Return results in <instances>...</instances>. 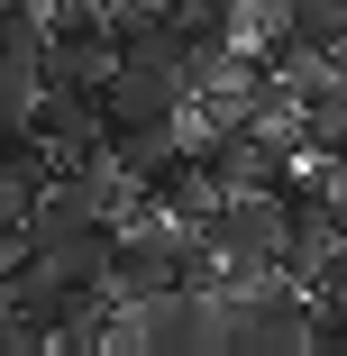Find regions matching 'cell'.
<instances>
[{
    "label": "cell",
    "mask_w": 347,
    "mask_h": 356,
    "mask_svg": "<svg viewBox=\"0 0 347 356\" xmlns=\"http://www.w3.org/2000/svg\"><path fill=\"white\" fill-rule=\"evenodd\" d=\"M37 92H46V64L37 55H0V128H28Z\"/></svg>",
    "instance_id": "277c9868"
},
{
    "label": "cell",
    "mask_w": 347,
    "mask_h": 356,
    "mask_svg": "<svg viewBox=\"0 0 347 356\" xmlns=\"http://www.w3.org/2000/svg\"><path fill=\"white\" fill-rule=\"evenodd\" d=\"M28 137L55 156V165H83V156H101V83H46L37 92V110H28Z\"/></svg>",
    "instance_id": "3957f363"
},
{
    "label": "cell",
    "mask_w": 347,
    "mask_h": 356,
    "mask_svg": "<svg viewBox=\"0 0 347 356\" xmlns=\"http://www.w3.org/2000/svg\"><path fill=\"white\" fill-rule=\"evenodd\" d=\"M320 64H329V74H338V92H347V37H338V46H329Z\"/></svg>",
    "instance_id": "8992f818"
},
{
    "label": "cell",
    "mask_w": 347,
    "mask_h": 356,
    "mask_svg": "<svg viewBox=\"0 0 347 356\" xmlns=\"http://www.w3.org/2000/svg\"><path fill=\"white\" fill-rule=\"evenodd\" d=\"M119 64V19L101 0H46V83H101Z\"/></svg>",
    "instance_id": "7a4b0ae2"
},
{
    "label": "cell",
    "mask_w": 347,
    "mask_h": 356,
    "mask_svg": "<svg viewBox=\"0 0 347 356\" xmlns=\"http://www.w3.org/2000/svg\"><path fill=\"white\" fill-rule=\"evenodd\" d=\"M110 19H137V10H165V0H101Z\"/></svg>",
    "instance_id": "5b68a950"
},
{
    "label": "cell",
    "mask_w": 347,
    "mask_h": 356,
    "mask_svg": "<svg viewBox=\"0 0 347 356\" xmlns=\"http://www.w3.org/2000/svg\"><path fill=\"white\" fill-rule=\"evenodd\" d=\"M201 238L220 256V283H256V274L284 265V210H274L265 183H238V192H220L211 220H201Z\"/></svg>",
    "instance_id": "6da1fadb"
}]
</instances>
